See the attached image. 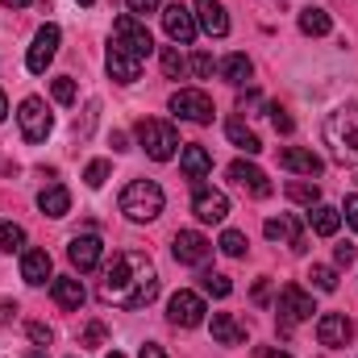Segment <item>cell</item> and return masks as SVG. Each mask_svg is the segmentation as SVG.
Listing matches in <instances>:
<instances>
[{
	"instance_id": "12",
	"label": "cell",
	"mask_w": 358,
	"mask_h": 358,
	"mask_svg": "<svg viewBox=\"0 0 358 358\" xmlns=\"http://www.w3.org/2000/svg\"><path fill=\"white\" fill-rule=\"evenodd\" d=\"M55 55H59V25H42L38 38H34V46H29V55H25V67L34 76H42L55 63Z\"/></svg>"
},
{
	"instance_id": "41",
	"label": "cell",
	"mask_w": 358,
	"mask_h": 358,
	"mask_svg": "<svg viewBox=\"0 0 358 358\" xmlns=\"http://www.w3.org/2000/svg\"><path fill=\"white\" fill-rule=\"evenodd\" d=\"M104 338H108V334H104V325H100V321H92L88 329H84V338H80V346H104Z\"/></svg>"
},
{
	"instance_id": "40",
	"label": "cell",
	"mask_w": 358,
	"mask_h": 358,
	"mask_svg": "<svg viewBox=\"0 0 358 358\" xmlns=\"http://www.w3.org/2000/svg\"><path fill=\"white\" fill-rule=\"evenodd\" d=\"M125 4H129V13H134V17H142V21H146L150 13H159V8H163V0H125Z\"/></svg>"
},
{
	"instance_id": "28",
	"label": "cell",
	"mask_w": 358,
	"mask_h": 358,
	"mask_svg": "<svg viewBox=\"0 0 358 358\" xmlns=\"http://www.w3.org/2000/svg\"><path fill=\"white\" fill-rule=\"evenodd\" d=\"M217 71H221L234 88H242V84L255 76V63H250L246 55H229V59H221V63H217Z\"/></svg>"
},
{
	"instance_id": "45",
	"label": "cell",
	"mask_w": 358,
	"mask_h": 358,
	"mask_svg": "<svg viewBox=\"0 0 358 358\" xmlns=\"http://www.w3.org/2000/svg\"><path fill=\"white\" fill-rule=\"evenodd\" d=\"M13 317H17V304L13 300H0V325H8Z\"/></svg>"
},
{
	"instance_id": "4",
	"label": "cell",
	"mask_w": 358,
	"mask_h": 358,
	"mask_svg": "<svg viewBox=\"0 0 358 358\" xmlns=\"http://www.w3.org/2000/svg\"><path fill=\"white\" fill-rule=\"evenodd\" d=\"M113 46H121V50H125V55H134L138 63L155 55V38H150L146 21H142V17H134V13H121V17L113 21Z\"/></svg>"
},
{
	"instance_id": "43",
	"label": "cell",
	"mask_w": 358,
	"mask_h": 358,
	"mask_svg": "<svg viewBox=\"0 0 358 358\" xmlns=\"http://www.w3.org/2000/svg\"><path fill=\"white\" fill-rule=\"evenodd\" d=\"M342 213H346V221H350V229L358 234V196H346V204H342Z\"/></svg>"
},
{
	"instance_id": "29",
	"label": "cell",
	"mask_w": 358,
	"mask_h": 358,
	"mask_svg": "<svg viewBox=\"0 0 358 358\" xmlns=\"http://www.w3.org/2000/svg\"><path fill=\"white\" fill-rule=\"evenodd\" d=\"M329 29H334V21H329L325 8H304V13H300V34H308V38H325Z\"/></svg>"
},
{
	"instance_id": "47",
	"label": "cell",
	"mask_w": 358,
	"mask_h": 358,
	"mask_svg": "<svg viewBox=\"0 0 358 358\" xmlns=\"http://www.w3.org/2000/svg\"><path fill=\"white\" fill-rule=\"evenodd\" d=\"M138 358H167V350H163V346H155V342H146V346H142V355Z\"/></svg>"
},
{
	"instance_id": "14",
	"label": "cell",
	"mask_w": 358,
	"mask_h": 358,
	"mask_svg": "<svg viewBox=\"0 0 358 358\" xmlns=\"http://www.w3.org/2000/svg\"><path fill=\"white\" fill-rule=\"evenodd\" d=\"M350 338H355V325L346 321V313H325V317L317 321V342H321V346L342 350Z\"/></svg>"
},
{
	"instance_id": "46",
	"label": "cell",
	"mask_w": 358,
	"mask_h": 358,
	"mask_svg": "<svg viewBox=\"0 0 358 358\" xmlns=\"http://www.w3.org/2000/svg\"><path fill=\"white\" fill-rule=\"evenodd\" d=\"M255 358H292V355H287V350H275V346H259Z\"/></svg>"
},
{
	"instance_id": "30",
	"label": "cell",
	"mask_w": 358,
	"mask_h": 358,
	"mask_svg": "<svg viewBox=\"0 0 358 358\" xmlns=\"http://www.w3.org/2000/svg\"><path fill=\"white\" fill-rule=\"evenodd\" d=\"M283 192H287V200H296V204H308V208H313V204H321V192H317V183L292 179V183H287Z\"/></svg>"
},
{
	"instance_id": "17",
	"label": "cell",
	"mask_w": 358,
	"mask_h": 358,
	"mask_svg": "<svg viewBox=\"0 0 358 358\" xmlns=\"http://www.w3.org/2000/svg\"><path fill=\"white\" fill-rule=\"evenodd\" d=\"M67 259H71V267H76V271H96V267H100V259H104V246H100V238H96V234L71 238Z\"/></svg>"
},
{
	"instance_id": "34",
	"label": "cell",
	"mask_w": 358,
	"mask_h": 358,
	"mask_svg": "<svg viewBox=\"0 0 358 358\" xmlns=\"http://www.w3.org/2000/svg\"><path fill=\"white\" fill-rule=\"evenodd\" d=\"M200 279H204V292H208V296H217V300H225V296L234 292L229 275H217V271H208V275H200Z\"/></svg>"
},
{
	"instance_id": "26",
	"label": "cell",
	"mask_w": 358,
	"mask_h": 358,
	"mask_svg": "<svg viewBox=\"0 0 358 358\" xmlns=\"http://www.w3.org/2000/svg\"><path fill=\"white\" fill-rule=\"evenodd\" d=\"M38 208H42L46 217H67V208H71V192H67L63 183H50V187L38 196Z\"/></svg>"
},
{
	"instance_id": "3",
	"label": "cell",
	"mask_w": 358,
	"mask_h": 358,
	"mask_svg": "<svg viewBox=\"0 0 358 358\" xmlns=\"http://www.w3.org/2000/svg\"><path fill=\"white\" fill-rule=\"evenodd\" d=\"M163 204H167V196H163V187H159L155 179H134V183H125V192H121V213H125L129 221H138V225L155 221V217L163 213Z\"/></svg>"
},
{
	"instance_id": "18",
	"label": "cell",
	"mask_w": 358,
	"mask_h": 358,
	"mask_svg": "<svg viewBox=\"0 0 358 358\" xmlns=\"http://www.w3.org/2000/svg\"><path fill=\"white\" fill-rule=\"evenodd\" d=\"M104 67H108V76H113L117 84H138V76H142V63H138L134 55H125L121 46H113V42H108Z\"/></svg>"
},
{
	"instance_id": "27",
	"label": "cell",
	"mask_w": 358,
	"mask_h": 358,
	"mask_svg": "<svg viewBox=\"0 0 358 358\" xmlns=\"http://www.w3.org/2000/svg\"><path fill=\"white\" fill-rule=\"evenodd\" d=\"M213 338H217L221 346H242V342H246V329H242L229 313H213Z\"/></svg>"
},
{
	"instance_id": "39",
	"label": "cell",
	"mask_w": 358,
	"mask_h": 358,
	"mask_svg": "<svg viewBox=\"0 0 358 358\" xmlns=\"http://www.w3.org/2000/svg\"><path fill=\"white\" fill-rule=\"evenodd\" d=\"M271 125H275L279 134H292V129H296V121H292L287 108H279V104H271Z\"/></svg>"
},
{
	"instance_id": "24",
	"label": "cell",
	"mask_w": 358,
	"mask_h": 358,
	"mask_svg": "<svg viewBox=\"0 0 358 358\" xmlns=\"http://www.w3.org/2000/svg\"><path fill=\"white\" fill-rule=\"evenodd\" d=\"M50 296H55V304H59V308H80V304H84V283H80V279H71V275L50 279Z\"/></svg>"
},
{
	"instance_id": "50",
	"label": "cell",
	"mask_w": 358,
	"mask_h": 358,
	"mask_svg": "<svg viewBox=\"0 0 358 358\" xmlns=\"http://www.w3.org/2000/svg\"><path fill=\"white\" fill-rule=\"evenodd\" d=\"M8 117V100H4V92H0V121Z\"/></svg>"
},
{
	"instance_id": "1",
	"label": "cell",
	"mask_w": 358,
	"mask_h": 358,
	"mask_svg": "<svg viewBox=\"0 0 358 358\" xmlns=\"http://www.w3.org/2000/svg\"><path fill=\"white\" fill-rule=\"evenodd\" d=\"M96 296L100 304H113V308H146L159 296V271L138 250H117L100 275Z\"/></svg>"
},
{
	"instance_id": "21",
	"label": "cell",
	"mask_w": 358,
	"mask_h": 358,
	"mask_svg": "<svg viewBox=\"0 0 358 358\" xmlns=\"http://www.w3.org/2000/svg\"><path fill=\"white\" fill-rule=\"evenodd\" d=\"M179 167H183V176L192 179V183H200V179L213 171V155H208L204 146H183V155H179Z\"/></svg>"
},
{
	"instance_id": "44",
	"label": "cell",
	"mask_w": 358,
	"mask_h": 358,
	"mask_svg": "<svg viewBox=\"0 0 358 358\" xmlns=\"http://www.w3.org/2000/svg\"><path fill=\"white\" fill-rule=\"evenodd\" d=\"M334 259H338V267H350V263H355V246H350V242H346V246H338V250H334Z\"/></svg>"
},
{
	"instance_id": "13",
	"label": "cell",
	"mask_w": 358,
	"mask_h": 358,
	"mask_svg": "<svg viewBox=\"0 0 358 358\" xmlns=\"http://www.w3.org/2000/svg\"><path fill=\"white\" fill-rule=\"evenodd\" d=\"M163 29H167L171 42L192 46V38H196V13H192L187 4H167V8H163Z\"/></svg>"
},
{
	"instance_id": "19",
	"label": "cell",
	"mask_w": 358,
	"mask_h": 358,
	"mask_svg": "<svg viewBox=\"0 0 358 358\" xmlns=\"http://www.w3.org/2000/svg\"><path fill=\"white\" fill-rule=\"evenodd\" d=\"M279 167H287V171H296V176H321L325 171V163L313 155V150H300V146H283L279 150Z\"/></svg>"
},
{
	"instance_id": "51",
	"label": "cell",
	"mask_w": 358,
	"mask_h": 358,
	"mask_svg": "<svg viewBox=\"0 0 358 358\" xmlns=\"http://www.w3.org/2000/svg\"><path fill=\"white\" fill-rule=\"evenodd\" d=\"M8 8H25V4H34V0H4Z\"/></svg>"
},
{
	"instance_id": "6",
	"label": "cell",
	"mask_w": 358,
	"mask_h": 358,
	"mask_svg": "<svg viewBox=\"0 0 358 358\" xmlns=\"http://www.w3.org/2000/svg\"><path fill=\"white\" fill-rule=\"evenodd\" d=\"M17 125H21V138L25 142H46L50 129H55V117L46 113V104L38 96H25L21 108H17Z\"/></svg>"
},
{
	"instance_id": "20",
	"label": "cell",
	"mask_w": 358,
	"mask_h": 358,
	"mask_svg": "<svg viewBox=\"0 0 358 358\" xmlns=\"http://www.w3.org/2000/svg\"><path fill=\"white\" fill-rule=\"evenodd\" d=\"M263 234H267L271 242H287L296 255L304 250V229H300V221H296V217H271L267 225H263Z\"/></svg>"
},
{
	"instance_id": "35",
	"label": "cell",
	"mask_w": 358,
	"mask_h": 358,
	"mask_svg": "<svg viewBox=\"0 0 358 358\" xmlns=\"http://www.w3.org/2000/svg\"><path fill=\"white\" fill-rule=\"evenodd\" d=\"M308 279H313L317 292H334V287H338V271L334 267H313L308 271Z\"/></svg>"
},
{
	"instance_id": "25",
	"label": "cell",
	"mask_w": 358,
	"mask_h": 358,
	"mask_svg": "<svg viewBox=\"0 0 358 358\" xmlns=\"http://www.w3.org/2000/svg\"><path fill=\"white\" fill-rule=\"evenodd\" d=\"M225 138H229V142H234L238 150H246V155H259V150H263L259 134H255V129H250L246 121H238V117H234V121H225Z\"/></svg>"
},
{
	"instance_id": "7",
	"label": "cell",
	"mask_w": 358,
	"mask_h": 358,
	"mask_svg": "<svg viewBox=\"0 0 358 358\" xmlns=\"http://www.w3.org/2000/svg\"><path fill=\"white\" fill-rule=\"evenodd\" d=\"M171 113L183 117V121H192V125H208L213 121V100H208V92H200V88H179L171 96Z\"/></svg>"
},
{
	"instance_id": "16",
	"label": "cell",
	"mask_w": 358,
	"mask_h": 358,
	"mask_svg": "<svg viewBox=\"0 0 358 358\" xmlns=\"http://www.w3.org/2000/svg\"><path fill=\"white\" fill-rule=\"evenodd\" d=\"M229 179L242 187V192H250L255 200H267L271 196V179L255 167V163H246V159H238V163H229Z\"/></svg>"
},
{
	"instance_id": "2",
	"label": "cell",
	"mask_w": 358,
	"mask_h": 358,
	"mask_svg": "<svg viewBox=\"0 0 358 358\" xmlns=\"http://www.w3.org/2000/svg\"><path fill=\"white\" fill-rule=\"evenodd\" d=\"M321 138L334 155V163L342 167H358V104H342L325 117Z\"/></svg>"
},
{
	"instance_id": "15",
	"label": "cell",
	"mask_w": 358,
	"mask_h": 358,
	"mask_svg": "<svg viewBox=\"0 0 358 358\" xmlns=\"http://www.w3.org/2000/svg\"><path fill=\"white\" fill-rule=\"evenodd\" d=\"M192 13H196V25H200L208 38H225V34H229V17H225V4H221V0H196Z\"/></svg>"
},
{
	"instance_id": "5",
	"label": "cell",
	"mask_w": 358,
	"mask_h": 358,
	"mask_svg": "<svg viewBox=\"0 0 358 358\" xmlns=\"http://www.w3.org/2000/svg\"><path fill=\"white\" fill-rule=\"evenodd\" d=\"M138 142H142V150L155 159V163H167V159H176V150H179V138H176V129L167 125V121H138Z\"/></svg>"
},
{
	"instance_id": "48",
	"label": "cell",
	"mask_w": 358,
	"mask_h": 358,
	"mask_svg": "<svg viewBox=\"0 0 358 358\" xmlns=\"http://www.w3.org/2000/svg\"><path fill=\"white\" fill-rule=\"evenodd\" d=\"M113 150H129V138L125 134H113Z\"/></svg>"
},
{
	"instance_id": "33",
	"label": "cell",
	"mask_w": 358,
	"mask_h": 358,
	"mask_svg": "<svg viewBox=\"0 0 358 358\" xmlns=\"http://www.w3.org/2000/svg\"><path fill=\"white\" fill-rule=\"evenodd\" d=\"M217 246H221L229 259H242V255H246V234H238V229H225Z\"/></svg>"
},
{
	"instance_id": "49",
	"label": "cell",
	"mask_w": 358,
	"mask_h": 358,
	"mask_svg": "<svg viewBox=\"0 0 358 358\" xmlns=\"http://www.w3.org/2000/svg\"><path fill=\"white\" fill-rule=\"evenodd\" d=\"M267 296H271V287H267V283H259V287H255V300H259V304H267Z\"/></svg>"
},
{
	"instance_id": "22",
	"label": "cell",
	"mask_w": 358,
	"mask_h": 358,
	"mask_svg": "<svg viewBox=\"0 0 358 358\" xmlns=\"http://www.w3.org/2000/svg\"><path fill=\"white\" fill-rule=\"evenodd\" d=\"M21 279L25 283H46L50 279V255L46 250H21Z\"/></svg>"
},
{
	"instance_id": "38",
	"label": "cell",
	"mask_w": 358,
	"mask_h": 358,
	"mask_svg": "<svg viewBox=\"0 0 358 358\" xmlns=\"http://www.w3.org/2000/svg\"><path fill=\"white\" fill-rule=\"evenodd\" d=\"M29 342H34V346H50V342H55V329L42 325V321H29Z\"/></svg>"
},
{
	"instance_id": "11",
	"label": "cell",
	"mask_w": 358,
	"mask_h": 358,
	"mask_svg": "<svg viewBox=\"0 0 358 358\" xmlns=\"http://www.w3.org/2000/svg\"><path fill=\"white\" fill-rule=\"evenodd\" d=\"M171 255H176L183 267H200V263H208L213 242H208L204 234H196V229H179L176 242H171Z\"/></svg>"
},
{
	"instance_id": "37",
	"label": "cell",
	"mask_w": 358,
	"mask_h": 358,
	"mask_svg": "<svg viewBox=\"0 0 358 358\" xmlns=\"http://www.w3.org/2000/svg\"><path fill=\"white\" fill-rule=\"evenodd\" d=\"M104 179H108V163H104V159L88 163V171H84V183H88V187H104Z\"/></svg>"
},
{
	"instance_id": "42",
	"label": "cell",
	"mask_w": 358,
	"mask_h": 358,
	"mask_svg": "<svg viewBox=\"0 0 358 358\" xmlns=\"http://www.w3.org/2000/svg\"><path fill=\"white\" fill-rule=\"evenodd\" d=\"M55 100H59V104H71V100H76V84H71V80H67V76H63V80H55Z\"/></svg>"
},
{
	"instance_id": "31",
	"label": "cell",
	"mask_w": 358,
	"mask_h": 358,
	"mask_svg": "<svg viewBox=\"0 0 358 358\" xmlns=\"http://www.w3.org/2000/svg\"><path fill=\"white\" fill-rule=\"evenodd\" d=\"M0 250L13 255V250H25V229L13 225V221H0Z\"/></svg>"
},
{
	"instance_id": "32",
	"label": "cell",
	"mask_w": 358,
	"mask_h": 358,
	"mask_svg": "<svg viewBox=\"0 0 358 358\" xmlns=\"http://www.w3.org/2000/svg\"><path fill=\"white\" fill-rule=\"evenodd\" d=\"M159 59H163V76H167V80H179V76L187 71V63H183L179 46H163V55H159Z\"/></svg>"
},
{
	"instance_id": "9",
	"label": "cell",
	"mask_w": 358,
	"mask_h": 358,
	"mask_svg": "<svg viewBox=\"0 0 358 358\" xmlns=\"http://www.w3.org/2000/svg\"><path fill=\"white\" fill-rule=\"evenodd\" d=\"M204 300L196 296V292H176L171 300H167V321L179 325V329H196L200 321H204Z\"/></svg>"
},
{
	"instance_id": "23",
	"label": "cell",
	"mask_w": 358,
	"mask_h": 358,
	"mask_svg": "<svg viewBox=\"0 0 358 358\" xmlns=\"http://www.w3.org/2000/svg\"><path fill=\"white\" fill-rule=\"evenodd\" d=\"M308 225H313V234L334 238L338 225H342V208H334V204H313V208H308Z\"/></svg>"
},
{
	"instance_id": "10",
	"label": "cell",
	"mask_w": 358,
	"mask_h": 358,
	"mask_svg": "<svg viewBox=\"0 0 358 358\" xmlns=\"http://www.w3.org/2000/svg\"><path fill=\"white\" fill-rule=\"evenodd\" d=\"M192 213H196L200 221L217 225V221L229 217V200H225V192H217V187H208V183H196V192H192Z\"/></svg>"
},
{
	"instance_id": "8",
	"label": "cell",
	"mask_w": 358,
	"mask_h": 358,
	"mask_svg": "<svg viewBox=\"0 0 358 358\" xmlns=\"http://www.w3.org/2000/svg\"><path fill=\"white\" fill-rule=\"evenodd\" d=\"M317 308H313V296L304 292V287H296V283H287L283 292H279V321H283V329H292V325H300V321H308Z\"/></svg>"
},
{
	"instance_id": "52",
	"label": "cell",
	"mask_w": 358,
	"mask_h": 358,
	"mask_svg": "<svg viewBox=\"0 0 358 358\" xmlns=\"http://www.w3.org/2000/svg\"><path fill=\"white\" fill-rule=\"evenodd\" d=\"M76 4H84V8H92V4H96V0H76Z\"/></svg>"
},
{
	"instance_id": "36",
	"label": "cell",
	"mask_w": 358,
	"mask_h": 358,
	"mask_svg": "<svg viewBox=\"0 0 358 358\" xmlns=\"http://www.w3.org/2000/svg\"><path fill=\"white\" fill-rule=\"evenodd\" d=\"M187 71H192L196 80H208V76L217 71V63H213V55H204V50H200V55H192V59H187Z\"/></svg>"
}]
</instances>
